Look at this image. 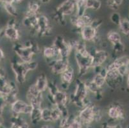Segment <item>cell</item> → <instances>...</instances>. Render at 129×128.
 Returning <instances> with one entry per match:
<instances>
[{
    "label": "cell",
    "mask_w": 129,
    "mask_h": 128,
    "mask_svg": "<svg viewBox=\"0 0 129 128\" xmlns=\"http://www.w3.org/2000/svg\"><path fill=\"white\" fill-rule=\"evenodd\" d=\"M81 109L82 110L77 115L85 125H91L92 123L99 122L102 118V112L101 109L92 103Z\"/></svg>",
    "instance_id": "obj_1"
},
{
    "label": "cell",
    "mask_w": 129,
    "mask_h": 128,
    "mask_svg": "<svg viewBox=\"0 0 129 128\" xmlns=\"http://www.w3.org/2000/svg\"><path fill=\"white\" fill-rule=\"evenodd\" d=\"M37 62L31 60L29 62H23L20 60L14 61L11 63V68L16 75V79L19 84H23L26 81L27 74L29 71L34 70L37 67Z\"/></svg>",
    "instance_id": "obj_2"
},
{
    "label": "cell",
    "mask_w": 129,
    "mask_h": 128,
    "mask_svg": "<svg viewBox=\"0 0 129 128\" xmlns=\"http://www.w3.org/2000/svg\"><path fill=\"white\" fill-rule=\"evenodd\" d=\"M13 49L20 60L23 62H29L32 60L33 56L38 52L39 48L37 44H33L30 41L26 42L25 44L16 43Z\"/></svg>",
    "instance_id": "obj_3"
},
{
    "label": "cell",
    "mask_w": 129,
    "mask_h": 128,
    "mask_svg": "<svg viewBox=\"0 0 129 128\" xmlns=\"http://www.w3.org/2000/svg\"><path fill=\"white\" fill-rule=\"evenodd\" d=\"M76 3L73 0H65L56 9L55 16L59 23H63L65 16H71L75 14Z\"/></svg>",
    "instance_id": "obj_4"
},
{
    "label": "cell",
    "mask_w": 129,
    "mask_h": 128,
    "mask_svg": "<svg viewBox=\"0 0 129 128\" xmlns=\"http://www.w3.org/2000/svg\"><path fill=\"white\" fill-rule=\"evenodd\" d=\"M26 97L28 103L31 104L32 108L42 107L43 93L38 90L35 84H31L29 87Z\"/></svg>",
    "instance_id": "obj_5"
},
{
    "label": "cell",
    "mask_w": 129,
    "mask_h": 128,
    "mask_svg": "<svg viewBox=\"0 0 129 128\" xmlns=\"http://www.w3.org/2000/svg\"><path fill=\"white\" fill-rule=\"evenodd\" d=\"M42 120L46 122H55L59 121L62 117L60 110L56 106L51 108H44L42 109Z\"/></svg>",
    "instance_id": "obj_6"
},
{
    "label": "cell",
    "mask_w": 129,
    "mask_h": 128,
    "mask_svg": "<svg viewBox=\"0 0 129 128\" xmlns=\"http://www.w3.org/2000/svg\"><path fill=\"white\" fill-rule=\"evenodd\" d=\"M53 45L55 47L59 53L60 56L62 58H68L73 51L70 42L66 41L61 36L56 37Z\"/></svg>",
    "instance_id": "obj_7"
},
{
    "label": "cell",
    "mask_w": 129,
    "mask_h": 128,
    "mask_svg": "<svg viewBox=\"0 0 129 128\" xmlns=\"http://www.w3.org/2000/svg\"><path fill=\"white\" fill-rule=\"evenodd\" d=\"M92 55V69L98 67H102L109 58V53L104 49H94L89 51Z\"/></svg>",
    "instance_id": "obj_8"
},
{
    "label": "cell",
    "mask_w": 129,
    "mask_h": 128,
    "mask_svg": "<svg viewBox=\"0 0 129 128\" xmlns=\"http://www.w3.org/2000/svg\"><path fill=\"white\" fill-rule=\"evenodd\" d=\"M51 72L55 75L60 76L70 67L68 58H59L48 63Z\"/></svg>",
    "instance_id": "obj_9"
},
{
    "label": "cell",
    "mask_w": 129,
    "mask_h": 128,
    "mask_svg": "<svg viewBox=\"0 0 129 128\" xmlns=\"http://www.w3.org/2000/svg\"><path fill=\"white\" fill-rule=\"evenodd\" d=\"M12 115H30L32 111V106L28 103L21 99H17L10 105Z\"/></svg>",
    "instance_id": "obj_10"
},
{
    "label": "cell",
    "mask_w": 129,
    "mask_h": 128,
    "mask_svg": "<svg viewBox=\"0 0 129 128\" xmlns=\"http://www.w3.org/2000/svg\"><path fill=\"white\" fill-rule=\"evenodd\" d=\"M51 30L49 19L45 15L40 14L38 16L36 33L40 36H48L51 33Z\"/></svg>",
    "instance_id": "obj_11"
},
{
    "label": "cell",
    "mask_w": 129,
    "mask_h": 128,
    "mask_svg": "<svg viewBox=\"0 0 129 128\" xmlns=\"http://www.w3.org/2000/svg\"><path fill=\"white\" fill-rule=\"evenodd\" d=\"M107 70L106 84L112 89H116L123 82L124 77L121 76L118 69H107Z\"/></svg>",
    "instance_id": "obj_12"
},
{
    "label": "cell",
    "mask_w": 129,
    "mask_h": 128,
    "mask_svg": "<svg viewBox=\"0 0 129 128\" xmlns=\"http://www.w3.org/2000/svg\"><path fill=\"white\" fill-rule=\"evenodd\" d=\"M107 115L114 121H122L125 118L124 109L119 104H113L109 106Z\"/></svg>",
    "instance_id": "obj_13"
},
{
    "label": "cell",
    "mask_w": 129,
    "mask_h": 128,
    "mask_svg": "<svg viewBox=\"0 0 129 128\" xmlns=\"http://www.w3.org/2000/svg\"><path fill=\"white\" fill-rule=\"evenodd\" d=\"M81 38L84 42H96L98 39V29L92 25L84 26L80 31Z\"/></svg>",
    "instance_id": "obj_14"
},
{
    "label": "cell",
    "mask_w": 129,
    "mask_h": 128,
    "mask_svg": "<svg viewBox=\"0 0 129 128\" xmlns=\"http://www.w3.org/2000/svg\"><path fill=\"white\" fill-rule=\"evenodd\" d=\"M60 79L62 88L63 90H66L75 80V71L71 65L60 75Z\"/></svg>",
    "instance_id": "obj_15"
},
{
    "label": "cell",
    "mask_w": 129,
    "mask_h": 128,
    "mask_svg": "<svg viewBox=\"0 0 129 128\" xmlns=\"http://www.w3.org/2000/svg\"><path fill=\"white\" fill-rule=\"evenodd\" d=\"M2 33L5 37L13 42H17L21 38V33L18 26H6L5 28L3 29Z\"/></svg>",
    "instance_id": "obj_16"
},
{
    "label": "cell",
    "mask_w": 129,
    "mask_h": 128,
    "mask_svg": "<svg viewBox=\"0 0 129 128\" xmlns=\"http://www.w3.org/2000/svg\"><path fill=\"white\" fill-rule=\"evenodd\" d=\"M53 106H67V104L70 101V96L65 92V90H58L55 94L53 96Z\"/></svg>",
    "instance_id": "obj_17"
},
{
    "label": "cell",
    "mask_w": 129,
    "mask_h": 128,
    "mask_svg": "<svg viewBox=\"0 0 129 128\" xmlns=\"http://www.w3.org/2000/svg\"><path fill=\"white\" fill-rule=\"evenodd\" d=\"M43 55L44 58L47 60V63L55 60L59 58H62L60 56L57 49L53 44L52 46H46L44 48L43 50Z\"/></svg>",
    "instance_id": "obj_18"
},
{
    "label": "cell",
    "mask_w": 129,
    "mask_h": 128,
    "mask_svg": "<svg viewBox=\"0 0 129 128\" xmlns=\"http://www.w3.org/2000/svg\"><path fill=\"white\" fill-rule=\"evenodd\" d=\"M84 82L89 92L94 94L97 100H99L102 97V89L98 87L92 79H87Z\"/></svg>",
    "instance_id": "obj_19"
},
{
    "label": "cell",
    "mask_w": 129,
    "mask_h": 128,
    "mask_svg": "<svg viewBox=\"0 0 129 128\" xmlns=\"http://www.w3.org/2000/svg\"><path fill=\"white\" fill-rule=\"evenodd\" d=\"M48 83L49 81L48 80L46 76L44 74H41L37 77V79L36 81V83L34 84H36V86L37 87L38 90L43 93L44 92L48 90Z\"/></svg>",
    "instance_id": "obj_20"
},
{
    "label": "cell",
    "mask_w": 129,
    "mask_h": 128,
    "mask_svg": "<svg viewBox=\"0 0 129 128\" xmlns=\"http://www.w3.org/2000/svg\"><path fill=\"white\" fill-rule=\"evenodd\" d=\"M11 124H14L21 128H29V124L28 122L19 115H12L10 118Z\"/></svg>",
    "instance_id": "obj_21"
},
{
    "label": "cell",
    "mask_w": 129,
    "mask_h": 128,
    "mask_svg": "<svg viewBox=\"0 0 129 128\" xmlns=\"http://www.w3.org/2000/svg\"><path fill=\"white\" fill-rule=\"evenodd\" d=\"M42 107L32 108V111L30 114V119L34 124H37L42 121Z\"/></svg>",
    "instance_id": "obj_22"
},
{
    "label": "cell",
    "mask_w": 129,
    "mask_h": 128,
    "mask_svg": "<svg viewBox=\"0 0 129 128\" xmlns=\"http://www.w3.org/2000/svg\"><path fill=\"white\" fill-rule=\"evenodd\" d=\"M3 9L5 11L13 17H16L18 16V12L16 5L12 3H5L3 4Z\"/></svg>",
    "instance_id": "obj_23"
},
{
    "label": "cell",
    "mask_w": 129,
    "mask_h": 128,
    "mask_svg": "<svg viewBox=\"0 0 129 128\" xmlns=\"http://www.w3.org/2000/svg\"><path fill=\"white\" fill-rule=\"evenodd\" d=\"M107 38L109 42H110L111 44L114 45L118 42H121V35L118 31L111 30L109 31L107 34Z\"/></svg>",
    "instance_id": "obj_24"
},
{
    "label": "cell",
    "mask_w": 129,
    "mask_h": 128,
    "mask_svg": "<svg viewBox=\"0 0 129 128\" xmlns=\"http://www.w3.org/2000/svg\"><path fill=\"white\" fill-rule=\"evenodd\" d=\"M87 10L85 3V0H78L76 3V12L75 14L77 16H84L86 14V10Z\"/></svg>",
    "instance_id": "obj_25"
},
{
    "label": "cell",
    "mask_w": 129,
    "mask_h": 128,
    "mask_svg": "<svg viewBox=\"0 0 129 128\" xmlns=\"http://www.w3.org/2000/svg\"><path fill=\"white\" fill-rule=\"evenodd\" d=\"M119 31L126 37H129V19H122L119 26Z\"/></svg>",
    "instance_id": "obj_26"
},
{
    "label": "cell",
    "mask_w": 129,
    "mask_h": 128,
    "mask_svg": "<svg viewBox=\"0 0 129 128\" xmlns=\"http://www.w3.org/2000/svg\"><path fill=\"white\" fill-rule=\"evenodd\" d=\"M86 7L87 9L96 11L102 7V2L100 0H85Z\"/></svg>",
    "instance_id": "obj_27"
},
{
    "label": "cell",
    "mask_w": 129,
    "mask_h": 128,
    "mask_svg": "<svg viewBox=\"0 0 129 128\" xmlns=\"http://www.w3.org/2000/svg\"><path fill=\"white\" fill-rule=\"evenodd\" d=\"M92 81L94 82V83L96 84L98 87L102 89L103 87L106 84V81H105V77H104L102 74L100 73H96L92 77Z\"/></svg>",
    "instance_id": "obj_28"
},
{
    "label": "cell",
    "mask_w": 129,
    "mask_h": 128,
    "mask_svg": "<svg viewBox=\"0 0 129 128\" xmlns=\"http://www.w3.org/2000/svg\"><path fill=\"white\" fill-rule=\"evenodd\" d=\"M110 19H111V22L113 24H114L115 25L119 26L122 18L119 13L115 12L112 13V14L111 15V17H110Z\"/></svg>",
    "instance_id": "obj_29"
},
{
    "label": "cell",
    "mask_w": 129,
    "mask_h": 128,
    "mask_svg": "<svg viewBox=\"0 0 129 128\" xmlns=\"http://www.w3.org/2000/svg\"><path fill=\"white\" fill-rule=\"evenodd\" d=\"M112 49H113V51L115 54L121 53L125 50V45L121 41V42L112 45Z\"/></svg>",
    "instance_id": "obj_30"
},
{
    "label": "cell",
    "mask_w": 129,
    "mask_h": 128,
    "mask_svg": "<svg viewBox=\"0 0 129 128\" xmlns=\"http://www.w3.org/2000/svg\"><path fill=\"white\" fill-rule=\"evenodd\" d=\"M59 128H71L70 115L66 117H62L59 120Z\"/></svg>",
    "instance_id": "obj_31"
},
{
    "label": "cell",
    "mask_w": 129,
    "mask_h": 128,
    "mask_svg": "<svg viewBox=\"0 0 129 128\" xmlns=\"http://www.w3.org/2000/svg\"><path fill=\"white\" fill-rule=\"evenodd\" d=\"M59 90L58 87L57 86L56 83H54L53 81H49L48 87V90L49 94L53 96L57 93V92Z\"/></svg>",
    "instance_id": "obj_32"
},
{
    "label": "cell",
    "mask_w": 129,
    "mask_h": 128,
    "mask_svg": "<svg viewBox=\"0 0 129 128\" xmlns=\"http://www.w3.org/2000/svg\"><path fill=\"white\" fill-rule=\"evenodd\" d=\"M7 106V104L6 103L4 96H0V115H2Z\"/></svg>",
    "instance_id": "obj_33"
},
{
    "label": "cell",
    "mask_w": 129,
    "mask_h": 128,
    "mask_svg": "<svg viewBox=\"0 0 129 128\" xmlns=\"http://www.w3.org/2000/svg\"><path fill=\"white\" fill-rule=\"evenodd\" d=\"M102 128H123L121 125L119 124H110V123L105 122L103 123Z\"/></svg>",
    "instance_id": "obj_34"
},
{
    "label": "cell",
    "mask_w": 129,
    "mask_h": 128,
    "mask_svg": "<svg viewBox=\"0 0 129 128\" xmlns=\"http://www.w3.org/2000/svg\"><path fill=\"white\" fill-rule=\"evenodd\" d=\"M107 5L109 9L115 10V11L118 10L119 9V7L116 5V4L114 2V0H107Z\"/></svg>",
    "instance_id": "obj_35"
},
{
    "label": "cell",
    "mask_w": 129,
    "mask_h": 128,
    "mask_svg": "<svg viewBox=\"0 0 129 128\" xmlns=\"http://www.w3.org/2000/svg\"><path fill=\"white\" fill-rule=\"evenodd\" d=\"M102 24V21H101L100 19H93V21H92L91 25H92L93 27H94V28L98 29V28L100 26V25Z\"/></svg>",
    "instance_id": "obj_36"
},
{
    "label": "cell",
    "mask_w": 129,
    "mask_h": 128,
    "mask_svg": "<svg viewBox=\"0 0 129 128\" xmlns=\"http://www.w3.org/2000/svg\"><path fill=\"white\" fill-rule=\"evenodd\" d=\"M5 58V53L3 52V51L2 50V49L0 48V62L2 60H3Z\"/></svg>",
    "instance_id": "obj_37"
},
{
    "label": "cell",
    "mask_w": 129,
    "mask_h": 128,
    "mask_svg": "<svg viewBox=\"0 0 129 128\" xmlns=\"http://www.w3.org/2000/svg\"><path fill=\"white\" fill-rule=\"evenodd\" d=\"M114 3L116 4V5H118V7H120V5H121L123 2V0H114Z\"/></svg>",
    "instance_id": "obj_38"
},
{
    "label": "cell",
    "mask_w": 129,
    "mask_h": 128,
    "mask_svg": "<svg viewBox=\"0 0 129 128\" xmlns=\"http://www.w3.org/2000/svg\"><path fill=\"white\" fill-rule=\"evenodd\" d=\"M23 2V0H12V3L15 4L16 5L21 4V3Z\"/></svg>",
    "instance_id": "obj_39"
},
{
    "label": "cell",
    "mask_w": 129,
    "mask_h": 128,
    "mask_svg": "<svg viewBox=\"0 0 129 128\" xmlns=\"http://www.w3.org/2000/svg\"><path fill=\"white\" fill-rule=\"evenodd\" d=\"M41 128H55L53 126L51 125H49V124H44L43 126L41 127Z\"/></svg>",
    "instance_id": "obj_40"
},
{
    "label": "cell",
    "mask_w": 129,
    "mask_h": 128,
    "mask_svg": "<svg viewBox=\"0 0 129 128\" xmlns=\"http://www.w3.org/2000/svg\"><path fill=\"white\" fill-rule=\"evenodd\" d=\"M3 124H4V118L2 115H0V125H3Z\"/></svg>",
    "instance_id": "obj_41"
},
{
    "label": "cell",
    "mask_w": 129,
    "mask_h": 128,
    "mask_svg": "<svg viewBox=\"0 0 129 128\" xmlns=\"http://www.w3.org/2000/svg\"><path fill=\"white\" fill-rule=\"evenodd\" d=\"M39 1L41 3H44V4H45V3H49V2H50V0H39Z\"/></svg>",
    "instance_id": "obj_42"
},
{
    "label": "cell",
    "mask_w": 129,
    "mask_h": 128,
    "mask_svg": "<svg viewBox=\"0 0 129 128\" xmlns=\"http://www.w3.org/2000/svg\"><path fill=\"white\" fill-rule=\"evenodd\" d=\"M10 128H21V127H20L17 126V125H14V124H11V127H10Z\"/></svg>",
    "instance_id": "obj_43"
},
{
    "label": "cell",
    "mask_w": 129,
    "mask_h": 128,
    "mask_svg": "<svg viewBox=\"0 0 129 128\" xmlns=\"http://www.w3.org/2000/svg\"><path fill=\"white\" fill-rule=\"evenodd\" d=\"M126 77H127V79H126V82H127L128 87H129V72H128V74L127 76H126Z\"/></svg>",
    "instance_id": "obj_44"
},
{
    "label": "cell",
    "mask_w": 129,
    "mask_h": 128,
    "mask_svg": "<svg viewBox=\"0 0 129 128\" xmlns=\"http://www.w3.org/2000/svg\"><path fill=\"white\" fill-rule=\"evenodd\" d=\"M0 128H7L4 125H0Z\"/></svg>",
    "instance_id": "obj_45"
},
{
    "label": "cell",
    "mask_w": 129,
    "mask_h": 128,
    "mask_svg": "<svg viewBox=\"0 0 129 128\" xmlns=\"http://www.w3.org/2000/svg\"><path fill=\"white\" fill-rule=\"evenodd\" d=\"M126 128H129V124H128V126H127V127H126Z\"/></svg>",
    "instance_id": "obj_46"
}]
</instances>
